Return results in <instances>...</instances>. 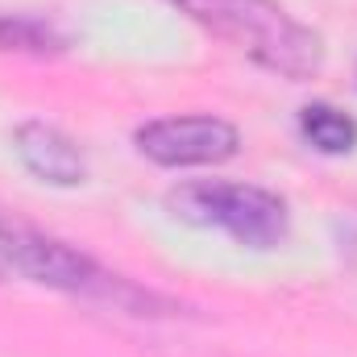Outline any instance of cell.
<instances>
[{"instance_id": "obj_1", "label": "cell", "mask_w": 357, "mask_h": 357, "mask_svg": "<svg viewBox=\"0 0 357 357\" xmlns=\"http://www.w3.org/2000/svg\"><path fill=\"white\" fill-rule=\"evenodd\" d=\"M212 38L282 79H312L324 67V42L274 0H171Z\"/></svg>"}, {"instance_id": "obj_4", "label": "cell", "mask_w": 357, "mask_h": 357, "mask_svg": "<svg viewBox=\"0 0 357 357\" xmlns=\"http://www.w3.org/2000/svg\"><path fill=\"white\" fill-rule=\"evenodd\" d=\"M133 142L158 167H216L241 146L237 129L220 116H162L142 125Z\"/></svg>"}, {"instance_id": "obj_2", "label": "cell", "mask_w": 357, "mask_h": 357, "mask_svg": "<svg viewBox=\"0 0 357 357\" xmlns=\"http://www.w3.org/2000/svg\"><path fill=\"white\" fill-rule=\"evenodd\" d=\"M167 208L175 212L183 225L220 229L237 245H250V250L282 245L287 229H291L287 199L266 191V187H254V183H225V178L178 183L175 191L167 195Z\"/></svg>"}, {"instance_id": "obj_6", "label": "cell", "mask_w": 357, "mask_h": 357, "mask_svg": "<svg viewBox=\"0 0 357 357\" xmlns=\"http://www.w3.org/2000/svg\"><path fill=\"white\" fill-rule=\"evenodd\" d=\"M299 133H303V142L312 150L333 154V158L337 154H349L357 146V121L349 112L333 108V104H307L299 112Z\"/></svg>"}, {"instance_id": "obj_5", "label": "cell", "mask_w": 357, "mask_h": 357, "mask_svg": "<svg viewBox=\"0 0 357 357\" xmlns=\"http://www.w3.org/2000/svg\"><path fill=\"white\" fill-rule=\"evenodd\" d=\"M13 150L17 158L25 162L29 175H38L42 183H54V187H79L88 178V158L84 150L54 125L46 121H25L17 125L13 133Z\"/></svg>"}, {"instance_id": "obj_7", "label": "cell", "mask_w": 357, "mask_h": 357, "mask_svg": "<svg viewBox=\"0 0 357 357\" xmlns=\"http://www.w3.org/2000/svg\"><path fill=\"white\" fill-rule=\"evenodd\" d=\"M0 50H50V33L42 25L0 17Z\"/></svg>"}, {"instance_id": "obj_3", "label": "cell", "mask_w": 357, "mask_h": 357, "mask_svg": "<svg viewBox=\"0 0 357 357\" xmlns=\"http://www.w3.org/2000/svg\"><path fill=\"white\" fill-rule=\"evenodd\" d=\"M0 258L17 274H25L29 282H42V287H54V291H67V295H91V299H112V303H142V295L108 274L96 258H88L84 250L59 241V237H46L29 225H8L0 220Z\"/></svg>"}]
</instances>
